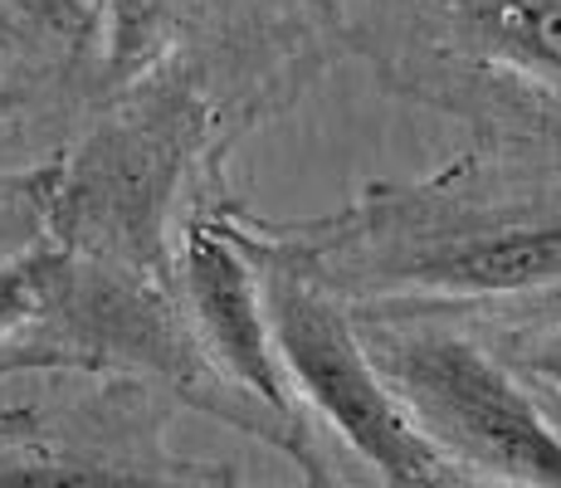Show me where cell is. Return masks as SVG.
I'll use <instances>...</instances> for the list:
<instances>
[{"label": "cell", "instance_id": "1", "mask_svg": "<svg viewBox=\"0 0 561 488\" xmlns=\"http://www.w3.org/2000/svg\"><path fill=\"white\" fill-rule=\"evenodd\" d=\"M254 220L347 313L463 328L561 313V157L473 147L425 177L371 181L342 211Z\"/></svg>", "mask_w": 561, "mask_h": 488}, {"label": "cell", "instance_id": "2", "mask_svg": "<svg viewBox=\"0 0 561 488\" xmlns=\"http://www.w3.org/2000/svg\"><path fill=\"white\" fill-rule=\"evenodd\" d=\"M259 117L205 69L167 59L89 98L45 171L49 240L93 264L171 284V240L201 195L225 186Z\"/></svg>", "mask_w": 561, "mask_h": 488}, {"label": "cell", "instance_id": "3", "mask_svg": "<svg viewBox=\"0 0 561 488\" xmlns=\"http://www.w3.org/2000/svg\"><path fill=\"white\" fill-rule=\"evenodd\" d=\"M347 54L479 147L561 157V0H352Z\"/></svg>", "mask_w": 561, "mask_h": 488}, {"label": "cell", "instance_id": "4", "mask_svg": "<svg viewBox=\"0 0 561 488\" xmlns=\"http://www.w3.org/2000/svg\"><path fill=\"white\" fill-rule=\"evenodd\" d=\"M83 93L123 89L167 59L201 64L274 123L347 54L342 0H83Z\"/></svg>", "mask_w": 561, "mask_h": 488}, {"label": "cell", "instance_id": "5", "mask_svg": "<svg viewBox=\"0 0 561 488\" xmlns=\"http://www.w3.org/2000/svg\"><path fill=\"white\" fill-rule=\"evenodd\" d=\"M376 376L430 450L499 488H561V430L533 386L473 328L410 313H352Z\"/></svg>", "mask_w": 561, "mask_h": 488}, {"label": "cell", "instance_id": "6", "mask_svg": "<svg viewBox=\"0 0 561 488\" xmlns=\"http://www.w3.org/2000/svg\"><path fill=\"white\" fill-rule=\"evenodd\" d=\"M244 235L259 259L264 313L274 332V352L294 400H308L352 454L376 469L391 488H439L445 459L425 444L396 396L376 376L371 356L357 338V322L332 293H322L294 259H284L259 235V220L244 211Z\"/></svg>", "mask_w": 561, "mask_h": 488}, {"label": "cell", "instance_id": "7", "mask_svg": "<svg viewBox=\"0 0 561 488\" xmlns=\"http://www.w3.org/2000/svg\"><path fill=\"white\" fill-rule=\"evenodd\" d=\"M171 298L215 390L234 406H250L264 425H294L298 400L278 366L259 259L244 235V205L230 186L201 195L176 225Z\"/></svg>", "mask_w": 561, "mask_h": 488}, {"label": "cell", "instance_id": "8", "mask_svg": "<svg viewBox=\"0 0 561 488\" xmlns=\"http://www.w3.org/2000/svg\"><path fill=\"white\" fill-rule=\"evenodd\" d=\"M0 488H201L157 450L93 440L35 416L0 420Z\"/></svg>", "mask_w": 561, "mask_h": 488}, {"label": "cell", "instance_id": "9", "mask_svg": "<svg viewBox=\"0 0 561 488\" xmlns=\"http://www.w3.org/2000/svg\"><path fill=\"white\" fill-rule=\"evenodd\" d=\"M83 103L89 93L73 69L0 64V181L49 167Z\"/></svg>", "mask_w": 561, "mask_h": 488}, {"label": "cell", "instance_id": "10", "mask_svg": "<svg viewBox=\"0 0 561 488\" xmlns=\"http://www.w3.org/2000/svg\"><path fill=\"white\" fill-rule=\"evenodd\" d=\"M89 5L83 0H0V64L79 73Z\"/></svg>", "mask_w": 561, "mask_h": 488}]
</instances>
